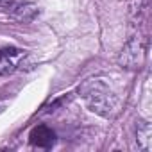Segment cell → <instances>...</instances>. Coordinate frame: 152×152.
Wrapping results in <instances>:
<instances>
[{
    "label": "cell",
    "mask_w": 152,
    "mask_h": 152,
    "mask_svg": "<svg viewBox=\"0 0 152 152\" xmlns=\"http://www.w3.org/2000/svg\"><path fill=\"white\" fill-rule=\"evenodd\" d=\"M23 57H25V50L15 48V47L0 48V75L15 73L23 63Z\"/></svg>",
    "instance_id": "cell-3"
},
{
    "label": "cell",
    "mask_w": 152,
    "mask_h": 152,
    "mask_svg": "<svg viewBox=\"0 0 152 152\" xmlns=\"http://www.w3.org/2000/svg\"><path fill=\"white\" fill-rule=\"evenodd\" d=\"M145 57V47H143V39L141 36H132L129 38V41L124 45V48L118 54V64L125 70H136L141 66Z\"/></svg>",
    "instance_id": "cell-2"
},
{
    "label": "cell",
    "mask_w": 152,
    "mask_h": 152,
    "mask_svg": "<svg viewBox=\"0 0 152 152\" xmlns=\"http://www.w3.org/2000/svg\"><path fill=\"white\" fill-rule=\"evenodd\" d=\"M54 131L48 129L47 125H38L32 132H31V141L32 145H38V147H52L54 143Z\"/></svg>",
    "instance_id": "cell-5"
},
{
    "label": "cell",
    "mask_w": 152,
    "mask_h": 152,
    "mask_svg": "<svg viewBox=\"0 0 152 152\" xmlns=\"http://www.w3.org/2000/svg\"><path fill=\"white\" fill-rule=\"evenodd\" d=\"M6 9L13 20L22 22V23H29L38 16V6H34L31 2H20V0H16V2H13Z\"/></svg>",
    "instance_id": "cell-4"
},
{
    "label": "cell",
    "mask_w": 152,
    "mask_h": 152,
    "mask_svg": "<svg viewBox=\"0 0 152 152\" xmlns=\"http://www.w3.org/2000/svg\"><path fill=\"white\" fill-rule=\"evenodd\" d=\"M13 2H16V0H0V7H9Z\"/></svg>",
    "instance_id": "cell-7"
},
{
    "label": "cell",
    "mask_w": 152,
    "mask_h": 152,
    "mask_svg": "<svg viewBox=\"0 0 152 152\" xmlns=\"http://www.w3.org/2000/svg\"><path fill=\"white\" fill-rule=\"evenodd\" d=\"M81 97L84 99L88 109L102 118H109L118 104L116 95L100 81V79H90L81 86Z\"/></svg>",
    "instance_id": "cell-1"
},
{
    "label": "cell",
    "mask_w": 152,
    "mask_h": 152,
    "mask_svg": "<svg viewBox=\"0 0 152 152\" xmlns=\"http://www.w3.org/2000/svg\"><path fill=\"white\" fill-rule=\"evenodd\" d=\"M152 143V129L148 122H140L136 127V145L140 150H150Z\"/></svg>",
    "instance_id": "cell-6"
}]
</instances>
